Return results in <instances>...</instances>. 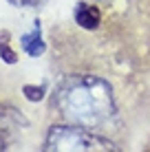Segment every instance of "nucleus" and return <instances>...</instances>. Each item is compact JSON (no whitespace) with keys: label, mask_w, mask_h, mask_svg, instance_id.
<instances>
[{"label":"nucleus","mask_w":150,"mask_h":152,"mask_svg":"<svg viewBox=\"0 0 150 152\" xmlns=\"http://www.w3.org/2000/svg\"><path fill=\"white\" fill-rule=\"evenodd\" d=\"M53 108L66 124L86 130H104L117 115L110 84L95 75L66 77L53 95Z\"/></svg>","instance_id":"obj_1"},{"label":"nucleus","mask_w":150,"mask_h":152,"mask_svg":"<svg viewBox=\"0 0 150 152\" xmlns=\"http://www.w3.org/2000/svg\"><path fill=\"white\" fill-rule=\"evenodd\" d=\"M46 152H117L115 143L82 126H53L44 141Z\"/></svg>","instance_id":"obj_2"},{"label":"nucleus","mask_w":150,"mask_h":152,"mask_svg":"<svg viewBox=\"0 0 150 152\" xmlns=\"http://www.w3.org/2000/svg\"><path fill=\"white\" fill-rule=\"evenodd\" d=\"M20 46H22V51L27 55H31V57H40L46 51V44H44V40H42V27H40L38 20H35L33 29L20 38Z\"/></svg>","instance_id":"obj_3"},{"label":"nucleus","mask_w":150,"mask_h":152,"mask_svg":"<svg viewBox=\"0 0 150 152\" xmlns=\"http://www.w3.org/2000/svg\"><path fill=\"white\" fill-rule=\"evenodd\" d=\"M75 22L80 24L82 29H97L100 27V22H102V13H100V9L95 7V4H89V2H77V7H75Z\"/></svg>","instance_id":"obj_4"},{"label":"nucleus","mask_w":150,"mask_h":152,"mask_svg":"<svg viewBox=\"0 0 150 152\" xmlns=\"http://www.w3.org/2000/svg\"><path fill=\"white\" fill-rule=\"evenodd\" d=\"M9 38H11V33H9L7 29L0 31V57H2V62H7V64H15V62H18V53L9 46Z\"/></svg>","instance_id":"obj_5"},{"label":"nucleus","mask_w":150,"mask_h":152,"mask_svg":"<svg viewBox=\"0 0 150 152\" xmlns=\"http://www.w3.org/2000/svg\"><path fill=\"white\" fill-rule=\"evenodd\" d=\"M22 93L29 102H42L44 99V93H46V86H31V84H24L22 86Z\"/></svg>","instance_id":"obj_6"},{"label":"nucleus","mask_w":150,"mask_h":152,"mask_svg":"<svg viewBox=\"0 0 150 152\" xmlns=\"http://www.w3.org/2000/svg\"><path fill=\"white\" fill-rule=\"evenodd\" d=\"M13 7H42L46 0H7Z\"/></svg>","instance_id":"obj_7"},{"label":"nucleus","mask_w":150,"mask_h":152,"mask_svg":"<svg viewBox=\"0 0 150 152\" xmlns=\"http://www.w3.org/2000/svg\"><path fill=\"white\" fill-rule=\"evenodd\" d=\"M9 148V132H4V130H0V150Z\"/></svg>","instance_id":"obj_8"}]
</instances>
